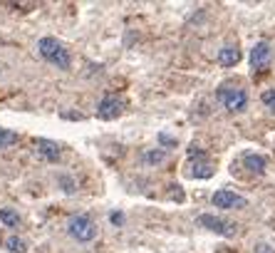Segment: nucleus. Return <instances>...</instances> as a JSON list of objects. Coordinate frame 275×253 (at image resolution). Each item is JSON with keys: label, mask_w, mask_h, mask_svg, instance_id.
Here are the masks:
<instances>
[{"label": "nucleus", "mask_w": 275, "mask_h": 253, "mask_svg": "<svg viewBox=\"0 0 275 253\" xmlns=\"http://www.w3.org/2000/svg\"><path fill=\"white\" fill-rule=\"evenodd\" d=\"M38 52L43 60H47L50 65H55L57 70H70L72 57L70 50L65 48V43H60L57 38H40L38 40Z\"/></svg>", "instance_id": "1"}, {"label": "nucleus", "mask_w": 275, "mask_h": 253, "mask_svg": "<svg viewBox=\"0 0 275 253\" xmlns=\"http://www.w3.org/2000/svg\"><path fill=\"white\" fill-rule=\"evenodd\" d=\"M67 233L77 241V243H90L97 236V223L87 216V213H77L67 221Z\"/></svg>", "instance_id": "2"}, {"label": "nucleus", "mask_w": 275, "mask_h": 253, "mask_svg": "<svg viewBox=\"0 0 275 253\" xmlns=\"http://www.w3.org/2000/svg\"><path fill=\"white\" fill-rule=\"evenodd\" d=\"M218 100L223 102V107L228 112H243L248 107V95L240 87H221L218 90Z\"/></svg>", "instance_id": "3"}, {"label": "nucleus", "mask_w": 275, "mask_h": 253, "mask_svg": "<svg viewBox=\"0 0 275 253\" xmlns=\"http://www.w3.org/2000/svg\"><path fill=\"white\" fill-rule=\"evenodd\" d=\"M198 223H201L203 228L218 233V236H235V231H238L235 223H230V221H226V218H221V216H216V213H201V216H198Z\"/></svg>", "instance_id": "4"}, {"label": "nucleus", "mask_w": 275, "mask_h": 253, "mask_svg": "<svg viewBox=\"0 0 275 253\" xmlns=\"http://www.w3.org/2000/svg\"><path fill=\"white\" fill-rule=\"evenodd\" d=\"M124 107H127V102L122 100V97H117V95H107V97H102V102L97 104V117L99 119H117L122 112H124Z\"/></svg>", "instance_id": "5"}, {"label": "nucleus", "mask_w": 275, "mask_h": 253, "mask_svg": "<svg viewBox=\"0 0 275 253\" xmlns=\"http://www.w3.org/2000/svg\"><path fill=\"white\" fill-rule=\"evenodd\" d=\"M211 203L216 208H245L248 206V199L240 196V194H233L228 189H218L213 196H211Z\"/></svg>", "instance_id": "6"}, {"label": "nucleus", "mask_w": 275, "mask_h": 253, "mask_svg": "<svg viewBox=\"0 0 275 253\" xmlns=\"http://www.w3.org/2000/svg\"><path fill=\"white\" fill-rule=\"evenodd\" d=\"M270 55H273V50H270V45H268L265 40L255 43V45H253V50H250V65H253V70L265 67V65L270 62Z\"/></svg>", "instance_id": "7"}, {"label": "nucleus", "mask_w": 275, "mask_h": 253, "mask_svg": "<svg viewBox=\"0 0 275 253\" xmlns=\"http://www.w3.org/2000/svg\"><path fill=\"white\" fill-rule=\"evenodd\" d=\"M35 147H38V154L43 156V159H47V161H60V156H62V149H60V144L57 142H50V139H35Z\"/></svg>", "instance_id": "8"}, {"label": "nucleus", "mask_w": 275, "mask_h": 253, "mask_svg": "<svg viewBox=\"0 0 275 253\" xmlns=\"http://www.w3.org/2000/svg\"><path fill=\"white\" fill-rule=\"evenodd\" d=\"M240 62V50L235 45H226L218 50V65L221 67H235Z\"/></svg>", "instance_id": "9"}, {"label": "nucleus", "mask_w": 275, "mask_h": 253, "mask_svg": "<svg viewBox=\"0 0 275 253\" xmlns=\"http://www.w3.org/2000/svg\"><path fill=\"white\" fill-rule=\"evenodd\" d=\"M243 164H245V169L248 171H253V174H263L265 171V156L263 154H245L243 156Z\"/></svg>", "instance_id": "10"}, {"label": "nucleus", "mask_w": 275, "mask_h": 253, "mask_svg": "<svg viewBox=\"0 0 275 253\" xmlns=\"http://www.w3.org/2000/svg\"><path fill=\"white\" fill-rule=\"evenodd\" d=\"M20 213L15 211V208H0V223L3 226H8V228H18L20 226Z\"/></svg>", "instance_id": "11"}, {"label": "nucleus", "mask_w": 275, "mask_h": 253, "mask_svg": "<svg viewBox=\"0 0 275 253\" xmlns=\"http://www.w3.org/2000/svg\"><path fill=\"white\" fill-rule=\"evenodd\" d=\"M191 176L193 179H211L213 176V166L203 159V161H196L193 166H191Z\"/></svg>", "instance_id": "12"}, {"label": "nucleus", "mask_w": 275, "mask_h": 253, "mask_svg": "<svg viewBox=\"0 0 275 253\" xmlns=\"http://www.w3.org/2000/svg\"><path fill=\"white\" fill-rule=\"evenodd\" d=\"M3 246H5L10 253H25V251H28V243H25L20 236H8V238L3 241Z\"/></svg>", "instance_id": "13"}, {"label": "nucleus", "mask_w": 275, "mask_h": 253, "mask_svg": "<svg viewBox=\"0 0 275 253\" xmlns=\"http://www.w3.org/2000/svg\"><path fill=\"white\" fill-rule=\"evenodd\" d=\"M13 144H18V134L13 129H3V127H0V149H8Z\"/></svg>", "instance_id": "14"}, {"label": "nucleus", "mask_w": 275, "mask_h": 253, "mask_svg": "<svg viewBox=\"0 0 275 253\" xmlns=\"http://www.w3.org/2000/svg\"><path fill=\"white\" fill-rule=\"evenodd\" d=\"M164 159H166V149H161V147H159V149H149V152L144 154V161L151 164V166H154V164H161Z\"/></svg>", "instance_id": "15"}, {"label": "nucleus", "mask_w": 275, "mask_h": 253, "mask_svg": "<svg viewBox=\"0 0 275 253\" xmlns=\"http://www.w3.org/2000/svg\"><path fill=\"white\" fill-rule=\"evenodd\" d=\"M57 184L62 186L65 194H75V191H77V181H75L70 174H60V176H57Z\"/></svg>", "instance_id": "16"}, {"label": "nucleus", "mask_w": 275, "mask_h": 253, "mask_svg": "<svg viewBox=\"0 0 275 253\" xmlns=\"http://www.w3.org/2000/svg\"><path fill=\"white\" fill-rule=\"evenodd\" d=\"M260 100H263V104H265L268 109H273V112H275V90H265Z\"/></svg>", "instance_id": "17"}, {"label": "nucleus", "mask_w": 275, "mask_h": 253, "mask_svg": "<svg viewBox=\"0 0 275 253\" xmlns=\"http://www.w3.org/2000/svg\"><path fill=\"white\" fill-rule=\"evenodd\" d=\"M188 156H191V159H196V161H203V159H206V154H203V152H201V149H198L196 144H193V147L188 149Z\"/></svg>", "instance_id": "18"}, {"label": "nucleus", "mask_w": 275, "mask_h": 253, "mask_svg": "<svg viewBox=\"0 0 275 253\" xmlns=\"http://www.w3.org/2000/svg\"><path fill=\"white\" fill-rule=\"evenodd\" d=\"M109 218H112V223H114V226H122V223H124V213H119V211H117V213H112Z\"/></svg>", "instance_id": "19"}, {"label": "nucleus", "mask_w": 275, "mask_h": 253, "mask_svg": "<svg viewBox=\"0 0 275 253\" xmlns=\"http://www.w3.org/2000/svg\"><path fill=\"white\" fill-rule=\"evenodd\" d=\"M255 253H275V251H273L268 243H258V246H255Z\"/></svg>", "instance_id": "20"}, {"label": "nucleus", "mask_w": 275, "mask_h": 253, "mask_svg": "<svg viewBox=\"0 0 275 253\" xmlns=\"http://www.w3.org/2000/svg\"><path fill=\"white\" fill-rule=\"evenodd\" d=\"M159 142L161 144H176V139H171L169 134H159Z\"/></svg>", "instance_id": "21"}]
</instances>
